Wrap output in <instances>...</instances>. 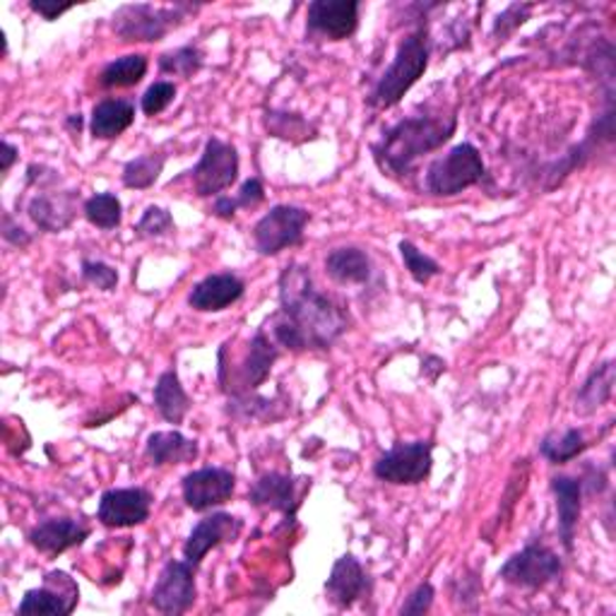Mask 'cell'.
I'll list each match as a JSON object with an SVG mask.
<instances>
[{
	"mask_svg": "<svg viewBox=\"0 0 616 616\" xmlns=\"http://www.w3.org/2000/svg\"><path fill=\"white\" fill-rule=\"evenodd\" d=\"M248 501L258 509L285 513L287 521H294L301 506V494L297 492V482H294V478H289V474L268 472L250 486Z\"/></svg>",
	"mask_w": 616,
	"mask_h": 616,
	"instance_id": "20",
	"label": "cell"
},
{
	"mask_svg": "<svg viewBox=\"0 0 616 616\" xmlns=\"http://www.w3.org/2000/svg\"><path fill=\"white\" fill-rule=\"evenodd\" d=\"M65 125H68V129H70V131H73V133H78V135H80V131H82V114H73V116H68Z\"/></svg>",
	"mask_w": 616,
	"mask_h": 616,
	"instance_id": "45",
	"label": "cell"
},
{
	"mask_svg": "<svg viewBox=\"0 0 616 616\" xmlns=\"http://www.w3.org/2000/svg\"><path fill=\"white\" fill-rule=\"evenodd\" d=\"M614 381H616L614 361H605L599 363L597 369H593V373L587 376V381L581 386L576 396V414L591 417L602 408V404H607L612 398Z\"/></svg>",
	"mask_w": 616,
	"mask_h": 616,
	"instance_id": "27",
	"label": "cell"
},
{
	"mask_svg": "<svg viewBox=\"0 0 616 616\" xmlns=\"http://www.w3.org/2000/svg\"><path fill=\"white\" fill-rule=\"evenodd\" d=\"M78 201H80L78 191L37 193L30 201L27 213H30L32 222L39 229H44L49 234H59V232H65L70 224H73V219L78 215Z\"/></svg>",
	"mask_w": 616,
	"mask_h": 616,
	"instance_id": "19",
	"label": "cell"
},
{
	"mask_svg": "<svg viewBox=\"0 0 616 616\" xmlns=\"http://www.w3.org/2000/svg\"><path fill=\"white\" fill-rule=\"evenodd\" d=\"M369 593H371V581L363 566L352 554L340 556L338 562L332 564V571L326 581V597L330 605L338 609H349L355 602L367 597Z\"/></svg>",
	"mask_w": 616,
	"mask_h": 616,
	"instance_id": "17",
	"label": "cell"
},
{
	"mask_svg": "<svg viewBox=\"0 0 616 616\" xmlns=\"http://www.w3.org/2000/svg\"><path fill=\"white\" fill-rule=\"evenodd\" d=\"M455 116H410L388 129L381 143L373 145V157L390 176L410 174L412 164L427 152L443 147L455 135Z\"/></svg>",
	"mask_w": 616,
	"mask_h": 616,
	"instance_id": "2",
	"label": "cell"
},
{
	"mask_svg": "<svg viewBox=\"0 0 616 616\" xmlns=\"http://www.w3.org/2000/svg\"><path fill=\"white\" fill-rule=\"evenodd\" d=\"M174 232V217L170 209L150 205L140 222L135 224V234L140 239H162V236Z\"/></svg>",
	"mask_w": 616,
	"mask_h": 616,
	"instance_id": "35",
	"label": "cell"
},
{
	"mask_svg": "<svg viewBox=\"0 0 616 616\" xmlns=\"http://www.w3.org/2000/svg\"><path fill=\"white\" fill-rule=\"evenodd\" d=\"M265 129L275 137L291 140V143H304V140H314L316 131L304 121L299 114H283V111H268L265 114Z\"/></svg>",
	"mask_w": 616,
	"mask_h": 616,
	"instance_id": "33",
	"label": "cell"
},
{
	"mask_svg": "<svg viewBox=\"0 0 616 616\" xmlns=\"http://www.w3.org/2000/svg\"><path fill=\"white\" fill-rule=\"evenodd\" d=\"M152 494L143 486L129 489H109L102 494L100 509H96V521L106 527H135L150 521Z\"/></svg>",
	"mask_w": 616,
	"mask_h": 616,
	"instance_id": "13",
	"label": "cell"
},
{
	"mask_svg": "<svg viewBox=\"0 0 616 616\" xmlns=\"http://www.w3.org/2000/svg\"><path fill=\"white\" fill-rule=\"evenodd\" d=\"M174 100H176V85H174V82L162 80V82H154V85L147 88L140 106H143L145 116H157V114H162L164 109H170V104Z\"/></svg>",
	"mask_w": 616,
	"mask_h": 616,
	"instance_id": "36",
	"label": "cell"
},
{
	"mask_svg": "<svg viewBox=\"0 0 616 616\" xmlns=\"http://www.w3.org/2000/svg\"><path fill=\"white\" fill-rule=\"evenodd\" d=\"M345 306L314 285L311 270L291 263L279 275V308L270 316L265 330L289 352L330 349L347 330Z\"/></svg>",
	"mask_w": 616,
	"mask_h": 616,
	"instance_id": "1",
	"label": "cell"
},
{
	"mask_svg": "<svg viewBox=\"0 0 616 616\" xmlns=\"http://www.w3.org/2000/svg\"><path fill=\"white\" fill-rule=\"evenodd\" d=\"M16 160H18V147L12 145V143H8V140H3V166H0V170H3V174L10 172V166L16 164Z\"/></svg>",
	"mask_w": 616,
	"mask_h": 616,
	"instance_id": "44",
	"label": "cell"
},
{
	"mask_svg": "<svg viewBox=\"0 0 616 616\" xmlns=\"http://www.w3.org/2000/svg\"><path fill=\"white\" fill-rule=\"evenodd\" d=\"M311 213L297 205H277L268 215H263L254 227V242L260 256H277L285 248L301 246L306 224Z\"/></svg>",
	"mask_w": 616,
	"mask_h": 616,
	"instance_id": "10",
	"label": "cell"
},
{
	"mask_svg": "<svg viewBox=\"0 0 616 616\" xmlns=\"http://www.w3.org/2000/svg\"><path fill=\"white\" fill-rule=\"evenodd\" d=\"M135 121V106L129 100H104L92 109L90 131L94 140H114Z\"/></svg>",
	"mask_w": 616,
	"mask_h": 616,
	"instance_id": "25",
	"label": "cell"
},
{
	"mask_svg": "<svg viewBox=\"0 0 616 616\" xmlns=\"http://www.w3.org/2000/svg\"><path fill=\"white\" fill-rule=\"evenodd\" d=\"M195 571L198 566H193L191 562H166L162 568L157 583L152 587L150 602L152 607L162 614H186L193 605L195 597H198V587H195Z\"/></svg>",
	"mask_w": 616,
	"mask_h": 616,
	"instance_id": "11",
	"label": "cell"
},
{
	"mask_svg": "<svg viewBox=\"0 0 616 616\" xmlns=\"http://www.w3.org/2000/svg\"><path fill=\"white\" fill-rule=\"evenodd\" d=\"M562 573L564 564L558 554L544 547V544L532 542L499 568V578L509 585L523 587V591H542V587L562 578Z\"/></svg>",
	"mask_w": 616,
	"mask_h": 616,
	"instance_id": "8",
	"label": "cell"
},
{
	"mask_svg": "<svg viewBox=\"0 0 616 616\" xmlns=\"http://www.w3.org/2000/svg\"><path fill=\"white\" fill-rule=\"evenodd\" d=\"M88 222L96 229H116L123 219V205L114 193H96L82 207Z\"/></svg>",
	"mask_w": 616,
	"mask_h": 616,
	"instance_id": "31",
	"label": "cell"
},
{
	"mask_svg": "<svg viewBox=\"0 0 616 616\" xmlns=\"http://www.w3.org/2000/svg\"><path fill=\"white\" fill-rule=\"evenodd\" d=\"M145 453L154 468L164 465H186L198 458V441L186 439L181 431H154L150 433Z\"/></svg>",
	"mask_w": 616,
	"mask_h": 616,
	"instance_id": "23",
	"label": "cell"
},
{
	"mask_svg": "<svg viewBox=\"0 0 616 616\" xmlns=\"http://www.w3.org/2000/svg\"><path fill=\"white\" fill-rule=\"evenodd\" d=\"M3 239L12 246H18V248H27L32 244V236L27 234L20 224H16V219H12L8 213L3 215Z\"/></svg>",
	"mask_w": 616,
	"mask_h": 616,
	"instance_id": "41",
	"label": "cell"
},
{
	"mask_svg": "<svg viewBox=\"0 0 616 616\" xmlns=\"http://www.w3.org/2000/svg\"><path fill=\"white\" fill-rule=\"evenodd\" d=\"M164 154H143V157H135L129 164L123 166V186L125 188H135V191H145L150 186L157 184L160 174L164 172Z\"/></svg>",
	"mask_w": 616,
	"mask_h": 616,
	"instance_id": "30",
	"label": "cell"
},
{
	"mask_svg": "<svg viewBox=\"0 0 616 616\" xmlns=\"http://www.w3.org/2000/svg\"><path fill=\"white\" fill-rule=\"evenodd\" d=\"M400 256L417 285H429L431 279L441 273V265L431 256H427L424 250H419L412 242H400Z\"/></svg>",
	"mask_w": 616,
	"mask_h": 616,
	"instance_id": "34",
	"label": "cell"
},
{
	"mask_svg": "<svg viewBox=\"0 0 616 616\" xmlns=\"http://www.w3.org/2000/svg\"><path fill=\"white\" fill-rule=\"evenodd\" d=\"M552 492L556 496L558 537H562L564 550L571 554L583 511V480L568 478V474H556L552 480Z\"/></svg>",
	"mask_w": 616,
	"mask_h": 616,
	"instance_id": "22",
	"label": "cell"
},
{
	"mask_svg": "<svg viewBox=\"0 0 616 616\" xmlns=\"http://www.w3.org/2000/svg\"><path fill=\"white\" fill-rule=\"evenodd\" d=\"M244 523L242 517H236L232 513H213L203 517V521L191 530V535L184 544V558L193 566H201L203 558L222 547L227 542H236L242 535Z\"/></svg>",
	"mask_w": 616,
	"mask_h": 616,
	"instance_id": "15",
	"label": "cell"
},
{
	"mask_svg": "<svg viewBox=\"0 0 616 616\" xmlns=\"http://www.w3.org/2000/svg\"><path fill=\"white\" fill-rule=\"evenodd\" d=\"M30 8L34 12H39V16L44 20H59L63 12H68L73 6H70V3H63V6L61 3H49V0H32Z\"/></svg>",
	"mask_w": 616,
	"mask_h": 616,
	"instance_id": "42",
	"label": "cell"
},
{
	"mask_svg": "<svg viewBox=\"0 0 616 616\" xmlns=\"http://www.w3.org/2000/svg\"><path fill=\"white\" fill-rule=\"evenodd\" d=\"M532 8H535V6H530V3H513L506 12H501V16H499L496 22H494V30H492L494 39H496V41H506V39L517 30V27L525 24V22L530 20Z\"/></svg>",
	"mask_w": 616,
	"mask_h": 616,
	"instance_id": "37",
	"label": "cell"
},
{
	"mask_svg": "<svg viewBox=\"0 0 616 616\" xmlns=\"http://www.w3.org/2000/svg\"><path fill=\"white\" fill-rule=\"evenodd\" d=\"M145 75H147V59L143 53H131L104 65V70L100 73V85L104 90L135 88Z\"/></svg>",
	"mask_w": 616,
	"mask_h": 616,
	"instance_id": "28",
	"label": "cell"
},
{
	"mask_svg": "<svg viewBox=\"0 0 616 616\" xmlns=\"http://www.w3.org/2000/svg\"><path fill=\"white\" fill-rule=\"evenodd\" d=\"M486 166L480 150L472 143H460L443 157L433 160L427 170V193L437 198H453V195L482 184Z\"/></svg>",
	"mask_w": 616,
	"mask_h": 616,
	"instance_id": "5",
	"label": "cell"
},
{
	"mask_svg": "<svg viewBox=\"0 0 616 616\" xmlns=\"http://www.w3.org/2000/svg\"><path fill=\"white\" fill-rule=\"evenodd\" d=\"M82 277L102 291H114L119 287V273L102 260H82Z\"/></svg>",
	"mask_w": 616,
	"mask_h": 616,
	"instance_id": "38",
	"label": "cell"
},
{
	"mask_svg": "<svg viewBox=\"0 0 616 616\" xmlns=\"http://www.w3.org/2000/svg\"><path fill=\"white\" fill-rule=\"evenodd\" d=\"M90 537V527L80 521H70V517H53V521L39 523L30 530V544L47 556H59L68 550L80 547L82 542Z\"/></svg>",
	"mask_w": 616,
	"mask_h": 616,
	"instance_id": "21",
	"label": "cell"
},
{
	"mask_svg": "<svg viewBox=\"0 0 616 616\" xmlns=\"http://www.w3.org/2000/svg\"><path fill=\"white\" fill-rule=\"evenodd\" d=\"M308 32L330 41H345L359 27L357 0H314L306 16Z\"/></svg>",
	"mask_w": 616,
	"mask_h": 616,
	"instance_id": "16",
	"label": "cell"
},
{
	"mask_svg": "<svg viewBox=\"0 0 616 616\" xmlns=\"http://www.w3.org/2000/svg\"><path fill=\"white\" fill-rule=\"evenodd\" d=\"M326 273L338 285H367L371 279V258L357 246L335 248L326 258Z\"/></svg>",
	"mask_w": 616,
	"mask_h": 616,
	"instance_id": "24",
	"label": "cell"
},
{
	"mask_svg": "<svg viewBox=\"0 0 616 616\" xmlns=\"http://www.w3.org/2000/svg\"><path fill=\"white\" fill-rule=\"evenodd\" d=\"M429 68V32L427 27H419L412 34L402 39L393 63L376 82L373 92L369 94L371 109H390L396 106L404 94H408L417 80L427 73Z\"/></svg>",
	"mask_w": 616,
	"mask_h": 616,
	"instance_id": "4",
	"label": "cell"
},
{
	"mask_svg": "<svg viewBox=\"0 0 616 616\" xmlns=\"http://www.w3.org/2000/svg\"><path fill=\"white\" fill-rule=\"evenodd\" d=\"M236 209H239L236 198H229V195H219V198L213 203V207H209V215H215L219 219H234Z\"/></svg>",
	"mask_w": 616,
	"mask_h": 616,
	"instance_id": "43",
	"label": "cell"
},
{
	"mask_svg": "<svg viewBox=\"0 0 616 616\" xmlns=\"http://www.w3.org/2000/svg\"><path fill=\"white\" fill-rule=\"evenodd\" d=\"M246 291V283L234 273H217L201 279L188 294V306L198 314H219L224 308L239 301Z\"/></svg>",
	"mask_w": 616,
	"mask_h": 616,
	"instance_id": "18",
	"label": "cell"
},
{
	"mask_svg": "<svg viewBox=\"0 0 616 616\" xmlns=\"http://www.w3.org/2000/svg\"><path fill=\"white\" fill-rule=\"evenodd\" d=\"M433 468V443L431 441H410L396 443L376 460L373 474L381 482L396 486L422 484Z\"/></svg>",
	"mask_w": 616,
	"mask_h": 616,
	"instance_id": "9",
	"label": "cell"
},
{
	"mask_svg": "<svg viewBox=\"0 0 616 616\" xmlns=\"http://www.w3.org/2000/svg\"><path fill=\"white\" fill-rule=\"evenodd\" d=\"M186 506L195 513L213 511L227 503L236 492V478L224 468H203L186 474L181 482Z\"/></svg>",
	"mask_w": 616,
	"mask_h": 616,
	"instance_id": "12",
	"label": "cell"
},
{
	"mask_svg": "<svg viewBox=\"0 0 616 616\" xmlns=\"http://www.w3.org/2000/svg\"><path fill=\"white\" fill-rule=\"evenodd\" d=\"M587 448H591V443H587L581 429H566L562 437H556V433L544 437L540 443V453L544 460H550L552 465H566V462L583 455Z\"/></svg>",
	"mask_w": 616,
	"mask_h": 616,
	"instance_id": "29",
	"label": "cell"
},
{
	"mask_svg": "<svg viewBox=\"0 0 616 616\" xmlns=\"http://www.w3.org/2000/svg\"><path fill=\"white\" fill-rule=\"evenodd\" d=\"M191 398L181 386V378L174 369L164 371L157 378V386H154V408L162 414L164 422L170 424H181L186 419V414L191 412Z\"/></svg>",
	"mask_w": 616,
	"mask_h": 616,
	"instance_id": "26",
	"label": "cell"
},
{
	"mask_svg": "<svg viewBox=\"0 0 616 616\" xmlns=\"http://www.w3.org/2000/svg\"><path fill=\"white\" fill-rule=\"evenodd\" d=\"M188 6H176V8H160L150 3H131L123 6L114 12V32L119 39L135 44V41H162L166 34L186 20Z\"/></svg>",
	"mask_w": 616,
	"mask_h": 616,
	"instance_id": "6",
	"label": "cell"
},
{
	"mask_svg": "<svg viewBox=\"0 0 616 616\" xmlns=\"http://www.w3.org/2000/svg\"><path fill=\"white\" fill-rule=\"evenodd\" d=\"M279 347L270 332L260 328L250 342L246 345V352L239 359H227L219 355V386L224 393L234 400H244L256 393V390L268 381L275 361L279 359Z\"/></svg>",
	"mask_w": 616,
	"mask_h": 616,
	"instance_id": "3",
	"label": "cell"
},
{
	"mask_svg": "<svg viewBox=\"0 0 616 616\" xmlns=\"http://www.w3.org/2000/svg\"><path fill=\"white\" fill-rule=\"evenodd\" d=\"M80 591L75 581L63 571H53L44 578V587L30 591L18 607V614H49V616H68L78 607Z\"/></svg>",
	"mask_w": 616,
	"mask_h": 616,
	"instance_id": "14",
	"label": "cell"
},
{
	"mask_svg": "<svg viewBox=\"0 0 616 616\" xmlns=\"http://www.w3.org/2000/svg\"><path fill=\"white\" fill-rule=\"evenodd\" d=\"M265 201V188H263V181L260 178H248L244 181V186L236 195V205L244 207V209H254Z\"/></svg>",
	"mask_w": 616,
	"mask_h": 616,
	"instance_id": "40",
	"label": "cell"
},
{
	"mask_svg": "<svg viewBox=\"0 0 616 616\" xmlns=\"http://www.w3.org/2000/svg\"><path fill=\"white\" fill-rule=\"evenodd\" d=\"M239 152L219 137H209L201 162L193 166V191L201 198H219L239 178Z\"/></svg>",
	"mask_w": 616,
	"mask_h": 616,
	"instance_id": "7",
	"label": "cell"
},
{
	"mask_svg": "<svg viewBox=\"0 0 616 616\" xmlns=\"http://www.w3.org/2000/svg\"><path fill=\"white\" fill-rule=\"evenodd\" d=\"M433 597H437V593H433V585L431 583H424V585H419L417 591L408 597V602L400 607V614H427L433 605Z\"/></svg>",
	"mask_w": 616,
	"mask_h": 616,
	"instance_id": "39",
	"label": "cell"
},
{
	"mask_svg": "<svg viewBox=\"0 0 616 616\" xmlns=\"http://www.w3.org/2000/svg\"><path fill=\"white\" fill-rule=\"evenodd\" d=\"M205 63V55L198 47H181L176 51L162 53L160 55V70L166 75L186 78L191 80L193 75L201 73V68Z\"/></svg>",
	"mask_w": 616,
	"mask_h": 616,
	"instance_id": "32",
	"label": "cell"
}]
</instances>
